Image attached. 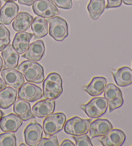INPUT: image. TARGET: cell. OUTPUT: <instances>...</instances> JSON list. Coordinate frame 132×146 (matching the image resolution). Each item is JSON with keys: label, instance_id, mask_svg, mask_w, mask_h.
Masks as SVG:
<instances>
[{"label": "cell", "instance_id": "1", "mask_svg": "<svg viewBox=\"0 0 132 146\" xmlns=\"http://www.w3.org/2000/svg\"><path fill=\"white\" fill-rule=\"evenodd\" d=\"M17 68L29 82L40 84L45 79L44 68L35 61H25L18 65Z\"/></svg>", "mask_w": 132, "mask_h": 146}, {"label": "cell", "instance_id": "2", "mask_svg": "<svg viewBox=\"0 0 132 146\" xmlns=\"http://www.w3.org/2000/svg\"><path fill=\"white\" fill-rule=\"evenodd\" d=\"M63 92V80L61 75L55 72L49 74L43 83V93L45 99L55 100Z\"/></svg>", "mask_w": 132, "mask_h": 146}, {"label": "cell", "instance_id": "3", "mask_svg": "<svg viewBox=\"0 0 132 146\" xmlns=\"http://www.w3.org/2000/svg\"><path fill=\"white\" fill-rule=\"evenodd\" d=\"M67 120L65 114L61 112L52 113L43 120V128L46 137H50L63 129Z\"/></svg>", "mask_w": 132, "mask_h": 146}, {"label": "cell", "instance_id": "4", "mask_svg": "<svg viewBox=\"0 0 132 146\" xmlns=\"http://www.w3.org/2000/svg\"><path fill=\"white\" fill-rule=\"evenodd\" d=\"M108 102L105 97H94L86 104L81 105V108L88 117L98 119L107 111Z\"/></svg>", "mask_w": 132, "mask_h": 146}, {"label": "cell", "instance_id": "5", "mask_svg": "<svg viewBox=\"0 0 132 146\" xmlns=\"http://www.w3.org/2000/svg\"><path fill=\"white\" fill-rule=\"evenodd\" d=\"M91 119H83L75 116L66 121L64 125V131L68 135L80 136L87 134L89 131Z\"/></svg>", "mask_w": 132, "mask_h": 146}, {"label": "cell", "instance_id": "6", "mask_svg": "<svg viewBox=\"0 0 132 146\" xmlns=\"http://www.w3.org/2000/svg\"><path fill=\"white\" fill-rule=\"evenodd\" d=\"M49 34L56 41H63L68 36L67 22L59 16H54L48 20Z\"/></svg>", "mask_w": 132, "mask_h": 146}, {"label": "cell", "instance_id": "7", "mask_svg": "<svg viewBox=\"0 0 132 146\" xmlns=\"http://www.w3.org/2000/svg\"><path fill=\"white\" fill-rule=\"evenodd\" d=\"M104 97L108 102L109 111L110 113L121 108L124 103L121 90L113 83H109L106 85L104 91Z\"/></svg>", "mask_w": 132, "mask_h": 146}, {"label": "cell", "instance_id": "8", "mask_svg": "<svg viewBox=\"0 0 132 146\" xmlns=\"http://www.w3.org/2000/svg\"><path fill=\"white\" fill-rule=\"evenodd\" d=\"M32 10L35 14L44 18H51L59 13L50 0H37L32 4Z\"/></svg>", "mask_w": 132, "mask_h": 146}, {"label": "cell", "instance_id": "9", "mask_svg": "<svg viewBox=\"0 0 132 146\" xmlns=\"http://www.w3.org/2000/svg\"><path fill=\"white\" fill-rule=\"evenodd\" d=\"M18 98L20 99L33 102L41 99L43 96L42 90L32 82L24 83L17 91Z\"/></svg>", "mask_w": 132, "mask_h": 146}, {"label": "cell", "instance_id": "10", "mask_svg": "<svg viewBox=\"0 0 132 146\" xmlns=\"http://www.w3.org/2000/svg\"><path fill=\"white\" fill-rule=\"evenodd\" d=\"M43 127L39 123H30L25 128L23 133L25 143L29 146H36L43 137Z\"/></svg>", "mask_w": 132, "mask_h": 146}, {"label": "cell", "instance_id": "11", "mask_svg": "<svg viewBox=\"0 0 132 146\" xmlns=\"http://www.w3.org/2000/svg\"><path fill=\"white\" fill-rule=\"evenodd\" d=\"M1 77L5 84L15 89H19L25 83L23 75L15 68H5L1 71Z\"/></svg>", "mask_w": 132, "mask_h": 146}, {"label": "cell", "instance_id": "12", "mask_svg": "<svg viewBox=\"0 0 132 146\" xmlns=\"http://www.w3.org/2000/svg\"><path fill=\"white\" fill-rule=\"evenodd\" d=\"M55 102L54 100L45 99L37 102L33 106L32 111L37 118H45L54 112Z\"/></svg>", "mask_w": 132, "mask_h": 146}, {"label": "cell", "instance_id": "13", "mask_svg": "<svg viewBox=\"0 0 132 146\" xmlns=\"http://www.w3.org/2000/svg\"><path fill=\"white\" fill-rule=\"evenodd\" d=\"M113 129V125L107 119H98L90 123L89 132L92 138L103 137Z\"/></svg>", "mask_w": 132, "mask_h": 146}, {"label": "cell", "instance_id": "14", "mask_svg": "<svg viewBox=\"0 0 132 146\" xmlns=\"http://www.w3.org/2000/svg\"><path fill=\"white\" fill-rule=\"evenodd\" d=\"M126 135L119 129H112L99 139L104 146H121L126 140Z\"/></svg>", "mask_w": 132, "mask_h": 146}, {"label": "cell", "instance_id": "15", "mask_svg": "<svg viewBox=\"0 0 132 146\" xmlns=\"http://www.w3.org/2000/svg\"><path fill=\"white\" fill-rule=\"evenodd\" d=\"M19 6L14 1H7L0 9V23L9 25L16 18Z\"/></svg>", "mask_w": 132, "mask_h": 146}, {"label": "cell", "instance_id": "16", "mask_svg": "<svg viewBox=\"0 0 132 146\" xmlns=\"http://www.w3.org/2000/svg\"><path fill=\"white\" fill-rule=\"evenodd\" d=\"M23 124V120L16 114L10 113L0 120V129L3 132L16 133Z\"/></svg>", "mask_w": 132, "mask_h": 146}, {"label": "cell", "instance_id": "17", "mask_svg": "<svg viewBox=\"0 0 132 146\" xmlns=\"http://www.w3.org/2000/svg\"><path fill=\"white\" fill-rule=\"evenodd\" d=\"M45 52V46L44 42L41 40L32 42L29 45V48L25 52L22 57L30 61H39L42 59Z\"/></svg>", "mask_w": 132, "mask_h": 146}, {"label": "cell", "instance_id": "18", "mask_svg": "<svg viewBox=\"0 0 132 146\" xmlns=\"http://www.w3.org/2000/svg\"><path fill=\"white\" fill-rule=\"evenodd\" d=\"M33 36L34 34L29 32H17L12 42V46L19 55L23 54L29 48L30 41Z\"/></svg>", "mask_w": 132, "mask_h": 146}, {"label": "cell", "instance_id": "19", "mask_svg": "<svg viewBox=\"0 0 132 146\" xmlns=\"http://www.w3.org/2000/svg\"><path fill=\"white\" fill-rule=\"evenodd\" d=\"M114 80L118 86L126 87L132 84V70L128 66L120 68L117 70H111Z\"/></svg>", "mask_w": 132, "mask_h": 146}, {"label": "cell", "instance_id": "20", "mask_svg": "<svg viewBox=\"0 0 132 146\" xmlns=\"http://www.w3.org/2000/svg\"><path fill=\"white\" fill-rule=\"evenodd\" d=\"M5 68H16L18 66L19 54L12 44H9L1 51Z\"/></svg>", "mask_w": 132, "mask_h": 146}, {"label": "cell", "instance_id": "21", "mask_svg": "<svg viewBox=\"0 0 132 146\" xmlns=\"http://www.w3.org/2000/svg\"><path fill=\"white\" fill-rule=\"evenodd\" d=\"M13 111L23 121H27L35 117L32 111L31 106L30 103L26 100L19 99L15 101Z\"/></svg>", "mask_w": 132, "mask_h": 146}, {"label": "cell", "instance_id": "22", "mask_svg": "<svg viewBox=\"0 0 132 146\" xmlns=\"http://www.w3.org/2000/svg\"><path fill=\"white\" fill-rule=\"evenodd\" d=\"M107 84L105 77H95L91 80L90 84L84 87L85 91L92 97H97L103 94Z\"/></svg>", "mask_w": 132, "mask_h": 146}, {"label": "cell", "instance_id": "23", "mask_svg": "<svg viewBox=\"0 0 132 146\" xmlns=\"http://www.w3.org/2000/svg\"><path fill=\"white\" fill-rule=\"evenodd\" d=\"M32 15L25 12H21L17 14L12 23V28L15 31L21 32L27 31L31 26L33 21Z\"/></svg>", "mask_w": 132, "mask_h": 146}, {"label": "cell", "instance_id": "24", "mask_svg": "<svg viewBox=\"0 0 132 146\" xmlns=\"http://www.w3.org/2000/svg\"><path fill=\"white\" fill-rule=\"evenodd\" d=\"M17 91L12 87H5L0 91V108L8 109L16 100Z\"/></svg>", "mask_w": 132, "mask_h": 146}, {"label": "cell", "instance_id": "25", "mask_svg": "<svg viewBox=\"0 0 132 146\" xmlns=\"http://www.w3.org/2000/svg\"><path fill=\"white\" fill-rule=\"evenodd\" d=\"M31 28L35 39L44 37L47 36L49 32L48 21L44 17L40 16L35 17L33 19Z\"/></svg>", "mask_w": 132, "mask_h": 146}, {"label": "cell", "instance_id": "26", "mask_svg": "<svg viewBox=\"0 0 132 146\" xmlns=\"http://www.w3.org/2000/svg\"><path fill=\"white\" fill-rule=\"evenodd\" d=\"M88 11L89 12L91 19L96 21L105 9V0H90L87 6Z\"/></svg>", "mask_w": 132, "mask_h": 146}, {"label": "cell", "instance_id": "27", "mask_svg": "<svg viewBox=\"0 0 132 146\" xmlns=\"http://www.w3.org/2000/svg\"><path fill=\"white\" fill-rule=\"evenodd\" d=\"M11 42V32L3 24L0 23V52Z\"/></svg>", "mask_w": 132, "mask_h": 146}, {"label": "cell", "instance_id": "28", "mask_svg": "<svg viewBox=\"0 0 132 146\" xmlns=\"http://www.w3.org/2000/svg\"><path fill=\"white\" fill-rule=\"evenodd\" d=\"M16 142L14 132H5L0 135V146H16Z\"/></svg>", "mask_w": 132, "mask_h": 146}, {"label": "cell", "instance_id": "29", "mask_svg": "<svg viewBox=\"0 0 132 146\" xmlns=\"http://www.w3.org/2000/svg\"><path fill=\"white\" fill-rule=\"evenodd\" d=\"M73 139L75 140V145L77 146H92L90 137L87 134L80 136H73Z\"/></svg>", "mask_w": 132, "mask_h": 146}, {"label": "cell", "instance_id": "30", "mask_svg": "<svg viewBox=\"0 0 132 146\" xmlns=\"http://www.w3.org/2000/svg\"><path fill=\"white\" fill-rule=\"evenodd\" d=\"M38 146H59L57 137L56 135H53L50 138H42L37 143Z\"/></svg>", "mask_w": 132, "mask_h": 146}, {"label": "cell", "instance_id": "31", "mask_svg": "<svg viewBox=\"0 0 132 146\" xmlns=\"http://www.w3.org/2000/svg\"><path fill=\"white\" fill-rule=\"evenodd\" d=\"M55 6L60 9L69 10L72 8V0H50Z\"/></svg>", "mask_w": 132, "mask_h": 146}, {"label": "cell", "instance_id": "32", "mask_svg": "<svg viewBox=\"0 0 132 146\" xmlns=\"http://www.w3.org/2000/svg\"><path fill=\"white\" fill-rule=\"evenodd\" d=\"M122 4V0H107V5L105 6L106 9L117 8Z\"/></svg>", "mask_w": 132, "mask_h": 146}, {"label": "cell", "instance_id": "33", "mask_svg": "<svg viewBox=\"0 0 132 146\" xmlns=\"http://www.w3.org/2000/svg\"><path fill=\"white\" fill-rule=\"evenodd\" d=\"M19 4L24 5L30 6L37 0H17Z\"/></svg>", "mask_w": 132, "mask_h": 146}, {"label": "cell", "instance_id": "34", "mask_svg": "<svg viewBox=\"0 0 132 146\" xmlns=\"http://www.w3.org/2000/svg\"><path fill=\"white\" fill-rule=\"evenodd\" d=\"M61 146H75V145L71 140L66 139L63 141L62 143H61Z\"/></svg>", "mask_w": 132, "mask_h": 146}, {"label": "cell", "instance_id": "35", "mask_svg": "<svg viewBox=\"0 0 132 146\" xmlns=\"http://www.w3.org/2000/svg\"><path fill=\"white\" fill-rule=\"evenodd\" d=\"M6 87V84L5 82H4L3 80H2L1 78H0V91L1 90H3V88Z\"/></svg>", "mask_w": 132, "mask_h": 146}, {"label": "cell", "instance_id": "36", "mask_svg": "<svg viewBox=\"0 0 132 146\" xmlns=\"http://www.w3.org/2000/svg\"><path fill=\"white\" fill-rule=\"evenodd\" d=\"M122 1L126 5H132V0H122Z\"/></svg>", "mask_w": 132, "mask_h": 146}, {"label": "cell", "instance_id": "37", "mask_svg": "<svg viewBox=\"0 0 132 146\" xmlns=\"http://www.w3.org/2000/svg\"><path fill=\"white\" fill-rule=\"evenodd\" d=\"M3 67V59H2L1 57L0 56V72H1Z\"/></svg>", "mask_w": 132, "mask_h": 146}, {"label": "cell", "instance_id": "38", "mask_svg": "<svg viewBox=\"0 0 132 146\" xmlns=\"http://www.w3.org/2000/svg\"><path fill=\"white\" fill-rule=\"evenodd\" d=\"M3 117V112L0 110V120L1 119V118Z\"/></svg>", "mask_w": 132, "mask_h": 146}, {"label": "cell", "instance_id": "39", "mask_svg": "<svg viewBox=\"0 0 132 146\" xmlns=\"http://www.w3.org/2000/svg\"><path fill=\"white\" fill-rule=\"evenodd\" d=\"M5 1H6V2H7V1H14V2H15L16 1H17V0H4Z\"/></svg>", "mask_w": 132, "mask_h": 146}, {"label": "cell", "instance_id": "40", "mask_svg": "<svg viewBox=\"0 0 132 146\" xmlns=\"http://www.w3.org/2000/svg\"><path fill=\"white\" fill-rule=\"evenodd\" d=\"M19 145H24V146H25V145H26V144H25V143H21V144H20Z\"/></svg>", "mask_w": 132, "mask_h": 146}, {"label": "cell", "instance_id": "41", "mask_svg": "<svg viewBox=\"0 0 132 146\" xmlns=\"http://www.w3.org/2000/svg\"><path fill=\"white\" fill-rule=\"evenodd\" d=\"M1 0H0V9H1Z\"/></svg>", "mask_w": 132, "mask_h": 146}]
</instances>
